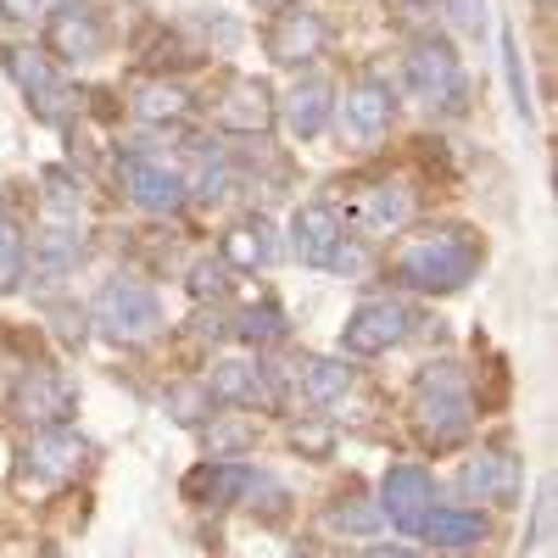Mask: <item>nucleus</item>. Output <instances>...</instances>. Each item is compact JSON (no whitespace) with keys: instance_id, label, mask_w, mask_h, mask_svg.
<instances>
[{"instance_id":"obj_1","label":"nucleus","mask_w":558,"mask_h":558,"mask_svg":"<svg viewBox=\"0 0 558 558\" xmlns=\"http://www.w3.org/2000/svg\"><path fill=\"white\" fill-rule=\"evenodd\" d=\"M481 268V241L470 229H430V235H418L402 257H397V286L408 291H425V296H447V291H463Z\"/></svg>"},{"instance_id":"obj_2","label":"nucleus","mask_w":558,"mask_h":558,"mask_svg":"<svg viewBox=\"0 0 558 558\" xmlns=\"http://www.w3.org/2000/svg\"><path fill=\"white\" fill-rule=\"evenodd\" d=\"M413 425L425 436V447H458L475 425V402H470V386L452 363H430L418 368L413 380Z\"/></svg>"},{"instance_id":"obj_3","label":"nucleus","mask_w":558,"mask_h":558,"mask_svg":"<svg viewBox=\"0 0 558 558\" xmlns=\"http://www.w3.org/2000/svg\"><path fill=\"white\" fill-rule=\"evenodd\" d=\"M96 324H101V336L118 341V347H146L162 330V307H157V296L140 286V279H107L101 296H96Z\"/></svg>"},{"instance_id":"obj_4","label":"nucleus","mask_w":558,"mask_h":558,"mask_svg":"<svg viewBox=\"0 0 558 558\" xmlns=\"http://www.w3.org/2000/svg\"><path fill=\"white\" fill-rule=\"evenodd\" d=\"M7 413L34 425V430H51V425H68L78 413V391L68 386V375H57V368H23L12 397H7Z\"/></svg>"},{"instance_id":"obj_5","label":"nucleus","mask_w":558,"mask_h":558,"mask_svg":"<svg viewBox=\"0 0 558 558\" xmlns=\"http://www.w3.org/2000/svg\"><path fill=\"white\" fill-rule=\"evenodd\" d=\"M408 89H413L418 101L441 107V112H458L463 107V68H458L452 45L441 34L418 39L413 51H408Z\"/></svg>"},{"instance_id":"obj_6","label":"nucleus","mask_w":558,"mask_h":558,"mask_svg":"<svg viewBox=\"0 0 558 558\" xmlns=\"http://www.w3.org/2000/svg\"><path fill=\"white\" fill-rule=\"evenodd\" d=\"M324 39H330V28H324V17L313 7H296V0H286V7L274 12L268 23V62L274 68H302L324 51Z\"/></svg>"},{"instance_id":"obj_7","label":"nucleus","mask_w":558,"mask_h":558,"mask_svg":"<svg viewBox=\"0 0 558 558\" xmlns=\"http://www.w3.org/2000/svg\"><path fill=\"white\" fill-rule=\"evenodd\" d=\"M408 324H413V313H408L402 302H391V296L363 302V307L341 324V352H352V357L391 352L397 341H408Z\"/></svg>"},{"instance_id":"obj_8","label":"nucleus","mask_w":558,"mask_h":558,"mask_svg":"<svg viewBox=\"0 0 558 558\" xmlns=\"http://www.w3.org/2000/svg\"><path fill=\"white\" fill-rule=\"evenodd\" d=\"M436 514V481L418 463H397L380 481V520H391L397 531H425V520Z\"/></svg>"},{"instance_id":"obj_9","label":"nucleus","mask_w":558,"mask_h":558,"mask_svg":"<svg viewBox=\"0 0 558 558\" xmlns=\"http://www.w3.org/2000/svg\"><path fill=\"white\" fill-rule=\"evenodd\" d=\"M45 51L68 68H84L107 51V28L89 7H51V17H45Z\"/></svg>"},{"instance_id":"obj_10","label":"nucleus","mask_w":558,"mask_h":558,"mask_svg":"<svg viewBox=\"0 0 558 558\" xmlns=\"http://www.w3.org/2000/svg\"><path fill=\"white\" fill-rule=\"evenodd\" d=\"M118 184L129 191V202L146 207V213H179L184 202H191V184H184V173H173V168L157 162V157H123V162H118Z\"/></svg>"},{"instance_id":"obj_11","label":"nucleus","mask_w":558,"mask_h":558,"mask_svg":"<svg viewBox=\"0 0 558 558\" xmlns=\"http://www.w3.org/2000/svg\"><path fill=\"white\" fill-rule=\"evenodd\" d=\"M7 73L17 78V89L34 101V112H39L45 123H68V112H73V89L51 73V62H45L34 45H12V51H7Z\"/></svg>"},{"instance_id":"obj_12","label":"nucleus","mask_w":558,"mask_h":558,"mask_svg":"<svg viewBox=\"0 0 558 558\" xmlns=\"http://www.w3.org/2000/svg\"><path fill=\"white\" fill-rule=\"evenodd\" d=\"M347 218L363 229V235H397V229L413 218V191H408L402 179L363 184V191L347 202Z\"/></svg>"},{"instance_id":"obj_13","label":"nucleus","mask_w":558,"mask_h":558,"mask_svg":"<svg viewBox=\"0 0 558 558\" xmlns=\"http://www.w3.org/2000/svg\"><path fill=\"white\" fill-rule=\"evenodd\" d=\"M23 458H28V470L39 481H73V475L89 470V441L68 425H51V430H34Z\"/></svg>"},{"instance_id":"obj_14","label":"nucleus","mask_w":558,"mask_h":558,"mask_svg":"<svg viewBox=\"0 0 558 558\" xmlns=\"http://www.w3.org/2000/svg\"><path fill=\"white\" fill-rule=\"evenodd\" d=\"M274 112H279V107H274V96H268L263 78H235V84L223 89V101H218V129L257 140V134L274 129Z\"/></svg>"},{"instance_id":"obj_15","label":"nucleus","mask_w":558,"mask_h":558,"mask_svg":"<svg viewBox=\"0 0 558 558\" xmlns=\"http://www.w3.org/2000/svg\"><path fill=\"white\" fill-rule=\"evenodd\" d=\"M207 391H213V402H229V408H274V368L229 357L213 368Z\"/></svg>"},{"instance_id":"obj_16","label":"nucleus","mask_w":558,"mask_h":558,"mask_svg":"<svg viewBox=\"0 0 558 558\" xmlns=\"http://www.w3.org/2000/svg\"><path fill=\"white\" fill-rule=\"evenodd\" d=\"M246 481H252L246 463L213 458V463H202V470L184 475V502H196V508H229V502L246 497Z\"/></svg>"},{"instance_id":"obj_17","label":"nucleus","mask_w":558,"mask_h":558,"mask_svg":"<svg viewBox=\"0 0 558 558\" xmlns=\"http://www.w3.org/2000/svg\"><path fill=\"white\" fill-rule=\"evenodd\" d=\"M336 241H341V213L336 207H324V202L296 207V218H291V252L302 263L324 268V263H330V252H336Z\"/></svg>"},{"instance_id":"obj_18","label":"nucleus","mask_w":558,"mask_h":558,"mask_svg":"<svg viewBox=\"0 0 558 558\" xmlns=\"http://www.w3.org/2000/svg\"><path fill=\"white\" fill-rule=\"evenodd\" d=\"M218 257L229 263V274H257L279 257V241H274V223L268 218H241L235 229L223 235Z\"/></svg>"},{"instance_id":"obj_19","label":"nucleus","mask_w":558,"mask_h":558,"mask_svg":"<svg viewBox=\"0 0 558 558\" xmlns=\"http://www.w3.org/2000/svg\"><path fill=\"white\" fill-rule=\"evenodd\" d=\"M391 118H397L391 84H380V78H357V84L347 89V129H352V134L380 140V134L391 129Z\"/></svg>"},{"instance_id":"obj_20","label":"nucleus","mask_w":558,"mask_h":558,"mask_svg":"<svg viewBox=\"0 0 558 558\" xmlns=\"http://www.w3.org/2000/svg\"><path fill=\"white\" fill-rule=\"evenodd\" d=\"M330 107H336V89H330V78H318V73L296 78V89L286 96V123H291V134H296V140L324 134V123H330Z\"/></svg>"},{"instance_id":"obj_21","label":"nucleus","mask_w":558,"mask_h":558,"mask_svg":"<svg viewBox=\"0 0 558 558\" xmlns=\"http://www.w3.org/2000/svg\"><path fill=\"white\" fill-rule=\"evenodd\" d=\"M463 492H475L481 502H514L520 497V463L508 452H481L463 470Z\"/></svg>"},{"instance_id":"obj_22","label":"nucleus","mask_w":558,"mask_h":558,"mask_svg":"<svg viewBox=\"0 0 558 558\" xmlns=\"http://www.w3.org/2000/svg\"><path fill=\"white\" fill-rule=\"evenodd\" d=\"M134 118L140 123H184L191 118V89H184L179 78H151L134 89Z\"/></svg>"},{"instance_id":"obj_23","label":"nucleus","mask_w":558,"mask_h":558,"mask_svg":"<svg viewBox=\"0 0 558 558\" xmlns=\"http://www.w3.org/2000/svg\"><path fill=\"white\" fill-rule=\"evenodd\" d=\"M425 536L447 553L481 547L486 542V514H475V508H436V514L425 520Z\"/></svg>"},{"instance_id":"obj_24","label":"nucleus","mask_w":558,"mask_h":558,"mask_svg":"<svg viewBox=\"0 0 558 558\" xmlns=\"http://www.w3.org/2000/svg\"><path fill=\"white\" fill-rule=\"evenodd\" d=\"M296 386H302V397L307 402H336V397H347L352 391V368L341 363V357H307L302 368H296Z\"/></svg>"},{"instance_id":"obj_25","label":"nucleus","mask_w":558,"mask_h":558,"mask_svg":"<svg viewBox=\"0 0 558 558\" xmlns=\"http://www.w3.org/2000/svg\"><path fill=\"white\" fill-rule=\"evenodd\" d=\"M84 263V235H73L68 223H51L39 235V252H34V268L45 274V279H62V274H73Z\"/></svg>"},{"instance_id":"obj_26","label":"nucleus","mask_w":558,"mask_h":558,"mask_svg":"<svg viewBox=\"0 0 558 558\" xmlns=\"http://www.w3.org/2000/svg\"><path fill=\"white\" fill-rule=\"evenodd\" d=\"M213 458H241L246 447H257V418L246 413H213V425L202 430Z\"/></svg>"},{"instance_id":"obj_27","label":"nucleus","mask_w":558,"mask_h":558,"mask_svg":"<svg viewBox=\"0 0 558 558\" xmlns=\"http://www.w3.org/2000/svg\"><path fill=\"white\" fill-rule=\"evenodd\" d=\"M23 268H28V252H23V229L0 213V291H17L23 286Z\"/></svg>"},{"instance_id":"obj_28","label":"nucleus","mask_w":558,"mask_h":558,"mask_svg":"<svg viewBox=\"0 0 558 558\" xmlns=\"http://www.w3.org/2000/svg\"><path fill=\"white\" fill-rule=\"evenodd\" d=\"M235 330H241V341H252V347H274V341L291 336V324H286V313H279V307H246Z\"/></svg>"},{"instance_id":"obj_29","label":"nucleus","mask_w":558,"mask_h":558,"mask_svg":"<svg viewBox=\"0 0 558 558\" xmlns=\"http://www.w3.org/2000/svg\"><path fill=\"white\" fill-rule=\"evenodd\" d=\"M39 184H45V207H51L57 218H78L84 184H78L68 168H45V173H39Z\"/></svg>"},{"instance_id":"obj_30","label":"nucleus","mask_w":558,"mask_h":558,"mask_svg":"<svg viewBox=\"0 0 558 558\" xmlns=\"http://www.w3.org/2000/svg\"><path fill=\"white\" fill-rule=\"evenodd\" d=\"M184 291H191L196 302H223L229 296V263L223 257H202L191 268V279H184Z\"/></svg>"},{"instance_id":"obj_31","label":"nucleus","mask_w":558,"mask_h":558,"mask_svg":"<svg viewBox=\"0 0 558 558\" xmlns=\"http://www.w3.org/2000/svg\"><path fill=\"white\" fill-rule=\"evenodd\" d=\"M213 391L207 386H173L168 391V413L179 418V425H207V413H213Z\"/></svg>"},{"instance_id":"obj_32","label":"nucleus","mask_w":558,"mask_h":558,"mask_svg":"<svg viewBox=\"0 0 558 558\" xmlns=\"http://www.w3.org/2000/svg\"><path fill=\"white\" fill-rule=\"evenodd\" d=\"M502 73H508V89H514L520 123H531V84H525V62H520V39L514 34H502Z\"/></svg>"},{"instance_id":"obj_33","label":"nucleus","mask_w":558,"mask_h":558,"mask_svg":"<svg viewBox=\"0 0 558 558\" xmlns=\"http://www.w3.org/2000/svg\"><path fill=\"white\" fill-rule=\"evenodd\" d=\"M330 525H336V531H357V536H363V531H375V525H380V508H375V502H363V497L352 492V497H341V502L330 508Z\"/></svg>"},{"instance_id":"obj_34","label":"nucleus","mask_w":558,"mask_h":558,"mask_svg":"<svg viewBox=\"0 0 558 558\" xmlns=\"http://www.w3.org/2000/svg\"><path fill=\"white\" fill-rule=\"evenodd\" d=\"M324 268H336L341 279H368V274H375V257H368V246H363V241L341 235V241H336V252H330V263H324Z\"/></svg>"},{"instance_id":"obj_35","label":"nucleus","mask_w":558,"mask_h":558,"mask_svg":"<svg viewBox=\"0 0 558 558\" xmlns=\"http://www.w3.org/2000/svg\"><path fill=\"white\" fill-rule=\"evenodd\" d=\"M291 447L302 458H330L336 452V430L324 425V418H302V425H291Z\"/></svg>"},{"instance_id":"obj_36","label":"nucleus","mask_w":558,"mask_h":558,"mask_svg":"<svg viewBox=\"0 0 558 558\" xmlns=\"http://www.w3.org/2000/svg\"><path fill=\"white\" fill-rule=\"evenodd\" d=\"M441 12H447L441 0H408V7H402V23H408L418 39H430V34L441 28Z\"/></svg>"},{"instance_id":"obj_37","label":"nucleus","mask_w":558,"mask_h":558,"mask_svg":"<svg viewBox=\"0 0 558 558\" xmlns=\"http://www.w3.org/2000/svg\"><path fill=\"white\" fill-rule=\"evenodd\" d=\"M441 7L452 12V23H458L463 34H481V28H486V0H441Z\"/></svg>"},{"instance_id":"obj_38","label":"nucleus","mask_w":558,"mask_h":558,"mask_svg":"<svg viewBox=\"0 0 558 558\" xmlns=\"http://www.w3.org/2000/svg\"><path fill=\"white\" fill-rule=\"evenodd\" d=\"M0 17H12V23H39V17H51V0H0Z\"/></svg>"},{"instance_id":"obj_39","label":"nucleus","mask_w":558,"mask_h":558,"mask_svg":"<svg viewBox=\"0 0 558 558\" xmlns=\"http://www.w3.org/2000/svg\"><path fill=\"white\" fill-rule=\"evenodd\" d=\"M363 558H418V553H408V547H368Z\"/></svg>"},{"instance_id":"obj_40","label":"nucleus","mask_w":558,"mask_h":558,"mask_svg":"<svg viewBox=\"0 0 558 558\" xmlns=\"http://www.w3.org/2000/svg\"><path fill=\"white\" fill-rule=\"evenodd\" d=\"M257 7H286V0H257Z\"/></svg>"},{"instance_id":"obj_41","label":"nucleus","mask_w":558,"mask_h":558,"mask_svg":"<svg viewBox=\"0 0 558 558\" xmlns=\"http://www.w3.org/2000/svg\"><path fill=\"white\" fill-rule=\"evenodd\" d=\"M0 475H7V447H0Z\"/></svg>"},{"instance_id":"obj_42","label":"nucleus","mask_w":558,"mask_h":558,"mask_svg":"<svg viewBox=\"0 0 558 558\" xmlns=\"http://www.w3.org/2000/svg\"><path fill=\"white\" fill-rule=\"evenodd\" d=\"M542 7H547V0H542Z\"/></svg>"}]
</instances>
